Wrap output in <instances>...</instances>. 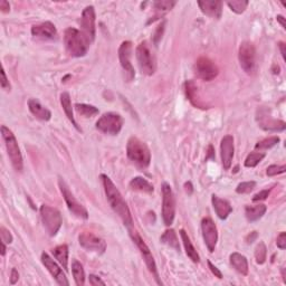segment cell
Masks as SVG:
<instances>
[{
    "label": "cell",
    "instance_id": "1",
    "mask_svg": "<svg viewBox=\"0 0 286 286\" xmlns=\"http://www.w3.org/2000/svg\"><path fill=\"white\" fill-rule=\"evenodd\" d=\"M101 179L110 206L112 207L115 214L119 215V217L122 219L124 225L130 228V227L133 225V219H132L130 209L127 207L126 200L123 199L119 189L116 188L114 183H113V181L108 177V175H101Z\"/></svg>",
    "mask_w": 286,
    "mask_h": 286
},
{
    "label": "cell",
    "instance_id": "2",
    "mask_svg": "<svg viewBox=\"0 0 286 286\" xmlns=\"http://www.w3.org/2000/svg\"><path fill=\"white\" fill-rule=\"evenodd\" d=\"M64 45L69 56L83 57L87 54L91 44L82 32L71 27L64 32Z\"/></svg>",
    "mask_w": 286,
    "mask_h": 286
},
{
    "label": "cell",
    "instance_id": "3",
    "mask_svg": "<svg viewBox=\"0 0 286 286\" xmlns=\"http://www.w3.org/2000/svg\"><path fill=\"white\" fill-rule=\"evenodd\" d=\"M127 156L135 166L145 169L151 162V152L140 139L131 137L127 144Z\"/></svg>",
    "mask_w": 286,
    "mask_h": 286
},
{
    "label": "cell",
    "instance_id": "4",
    "mask_svg": "<svg viewBox=\"0 0 286 286\" xmlns=\"http://www.w3.org/2000/svg\"><path fill=\"white\" fill-rule=\"evenodd\" d=\"M1 135L3 141H5L7 153H8V157L14 169L17 172H21L24 169V160L16 137L14 135L12 130H9L5 126L1 127Z\"/></svg>",
    "mask_w": 286,
    "mask_h": 286
},
{
    "label": "cell",
    "instance_id": "5",
    "mask_svg": "<svg viewBox=\"0 0 286 286\" xmlns=\"http://www.w3.org/2000/svg\"><path fill=\"white\" fill-rule=\"evenodd\" d=\"M39 211L44 228L48 233L49 236H56L62 227V222H63L61 212L56 208L50 207L48 205H43Z\"/></svg>",
    "mask_w": 286,
    "mask_h": 286
},
{
    "label": "cell",
    "instance_id": "6",
    "mask_svg": "<svg viewBox=\"0 0 286 286\" xmlns=\"http://www.w3.org/2000/svg\"><path fill=\"white\" fill-rule=\"evenodd\" d=\"M135 56H137L139 68L142 74L146 76H151L156 72V60L153 53L150 49L149 44L143 42L139 44L135 49Z\"/></svg>",
    "mask_w": 286,
    "mask_h": 286
},
{
    "label": "cell",
    "instance_id": "7",
    "mask_svg": "<svg viewBox=\"0 0 286 286\" xmlns=\"http://www.w3.org/2000/svg\"><path fill=\"white\" fill-rule=\"evenodd\" d=\"M124 120L117 113H104L96 122V129L102 133L109 135H117L122 130Z\"/></svg>",
    "mask_w": 286,
    "mask_h": 286
},
{
    "label": "cell",
    "instance_id": "8",
    "mask_svg": "<svg viewBox=\"0 0 286 286\" xmlns=\"http://www.w3.org/2000/svg\"><path fill=\"white\" fill-rule=\"evenodd\" d=\"M130 232V236L132 238V240L134 241V244L137 245L139 251H140L141 255L143 259H144V263L146 267H148L150 273H151L153 275V277H155V280L157 281V283L161 285L162 283H161L160 278H159V273H158V269H157V264H156V260H155V257H153L152 253L151 251H150V248L148 247V245H146L144 241H143V239L141 238L140 235H139L135 230H129Z\"/></svg>",
    "mask_w": 286,
    "mask_h": 286
},
{
    "label": "cell",
    "instance_id": "9",
    "mask_svg": "<svg viewBox=\"0 0 286 286\" xmlns=\"http://www.w3.org/2000/svg\"><path fill=\"white\" fill-rule=\"evenodd\" d=\"M238 60L240 67L248 75L254 74L256 69V49L251 42H243L238 50Z\"/></svg>",
    "mask_w": 286,
    "mask_h": 286
},
{
    "label": "cell",
    "instance_id": "10",
    "mask_svg": "<svg viewBox=\"0 0 286 286\" xmlns=\"http://www.w3.org/2000/svg\"><path fill=\"white\" fill-rule=\"evenodd\" d=\"M58 185H60L61 192L62 195H63L66 205H67L68 210L78 218H80V219L89 218V212H87L86 208L84 207L82 204L79 203L78 199H76L71 190H69L68 186L66 185V182L62 178H60V180H58Z\"/></svg>",
    "mask_w": 286,
    "mask_h": 286
},
{
    "label": "cell",
    "instance_id": "11",
    "mask_svg": "<svg viewBox=\"0 0 286 286\" xmlns=\"http://www.w3.org/2000/svg\"><path fill=\"white\" fill-rule=\"evenodd\" d=\"M162 219L166 226H171L175 216V199L170 185L162 183Z\"/></svg>",
    "mask_w": 286,
    "mask_h": 286
},
{
    "label": "cell",
    "instance_id": "12",
    "mask_svg": "<svg viewBox=\"0 0 286 286\" xmlns=\"http://www.w3.org/2000/svg\"><path fill=\"white\" fill-rule=\"evenodd\" d=\"M195 73L198 79L210 82L218 75V67L214 62L207 57L198 58L195 64Z\"/></svg>",
    "mask_w": 286,
    "mask_h": 286
},
{
    "label": "cell",
    "instance_id": "13",
    "mask_svg": "<svg viewBox=\"0 0 286 286\" xmlns=\"http://www.w3.org/2000/svg\"><path fill=\"white\" fill-rule=\"evenodd\" d=\"M79 245L89 252H94L96 254H103L106 251V243L103 238L96 236L91 232H83L79 236Z\"/></svg>",
    "mask_w": 286,
    "mask_h": 286
},
{
    "label": "cell",
    "instance_id": "14",
    "mask_svg": "<svg viewBox=\"0 0 286 286\" xmlns=\"http://www.w3.org/2000/svg\"><path fill=\"white\" fill-rule=\"evenodd\" d=\"M131 53H132V43L129 40H126L120 45L119 48V60L120 64L122 66L126 79L127 82H131L135 78V72L133 66L131 63Z\"/></svg>",
    "mask_w": 286,
    "mask_h": 286
},
{
    "label": "cell",
    "instance_id": "15",
    "mask_svg": "<svg viewBox=\"0 0 286 286\" xmlns=\"http://www.w3.org/2000/svg\"><path fill=\"white\" fill-rule=\"evenodd\" d=\"M80 26H82V32L89 40L90 44L95 39V10L93 6H87L82 13L80 18Z\"/></svg>",
    "mask_w": 286,
    "mask_h": 286
},
{
    "label": "cell",
    "instance_id": "16",
    "mask_svg": "<svg viewBox=\"0 0 286 286\" xmlns=\"http://www.w3.org/2000/svg\"><path fill=\"white\" fill-rule=\"evenodd\" d=\"M201 230H203V237L208 251L214 253L218 241V230L214 221L208 217L204 218L201 221Z\"/></svg>",
    "mask_w": 286,
    "mask_h": 286
},
{
    "label": "cell",
    "instance_id": "17",
    "mask_svg": "<svg viewBox=\"0 0 286 286\" xmlns=\"http://www.w3.org/2000/svg\"><path fill=\"white\" fill-rule=\"evenodd\" d=\"M42 263L44 266L46 267L47 270L50 273V275L54 277V280L56 281L58 285L62 286H68L69 282L67 281V277L64 274L63 270L61 269V266L55 262V260L47 254V253H43L42 254Z\"/></svg>",
    "mask_w": 286,
    "mask_h": 286
},
{
    "label": "cell",
    "instance_id": "18",
    "mask_svg": "<svg viewBox=\"0 0 286 286\" xmlns=\"http://www.w3.org/2000/svg\"><path fill=\"white\" fill-rule=\"evenodd\" d=\"M234 138L232 135H225L221 142V158L222 163L225 170H229L233 163L234 158Z\"/></svg>",
    "mask_w": 286,
    "mask_h": 286
},
{
    "label": "cell",
    "instance_id": "19",
    "mask_svg": "<svg viewBox=\"0 0 286 286\" xmlns=\"http://www.w3.org/2000/svg\"><path fill=\"white\" fill-rule=\"evenodd\" d=\"M32 34L36 38L48 40L56 38L57 31L53 23H50V21H45V23L34 25V26L32 27Z\"/></svg>",
    "mask_w": 286,
    "mask_h": 286
},
{
    "label": "cell",
    "instance_id": "20",
    "mask_svg": "<svg viewBox=\"0 0 286 286\" xmlns=\"http://www.w3.org/2000/svg\"><path fill=\"white\" fill-rule=\"evenodd\" d=\"M198 6L201 12H203L206 16H209L211 18H221L222 12V1H216V0H210V1H198Z\"/></svg>",
    "mask_w": 286,
    "mask_h": 286
},
{
    "label": "cell",
    "instance_id": "21",
    "mask_svg": "<svg viewBox=\"0 0 286 286\" xmlns=\"http://www.w3.org/2000/svg\"><path fill=\"white\" fill-rule=\"evenodd\" d=\"M211 203L212 206H214L216 214H217L218 217L222 219V221H225V219H227V217L232 214L233 207L232 205L229 204L228 200L222 199V198H219L218 196L212 195Z\"/></svg>",
    "mask_w": 286,
    "mask_h": 286
},
{
    "label": "cell",
    "instance_id": "22",
    "mask_svg": "<svg viewBox=\"0 0 286 286\" xmlns=\"http://www.w3.org/2000/svg\"><path fill=\"white\" fill-rule=\"evenodd\" d=\"M28 109L32 115L36 119L42 120V121H49L52 117V112L45 106L40 104V102L36 100V98H31L28 101Z\"/></svg>",
    "mask_w": 286,
    "mask_h": 286
},
{
    "label": "cell",
    "instance_id": "23",
    "mask_svg": "<svg viewBox=\"0 0 286 286\" xmlns=\"http://www.w3.org/2000/svg\"><path fill=\"white\" fill-rule=\"evenodd\" d=\"M258 124L262 129L266 131H284L285 130V122L281 120H274L270 119V117H267L260 113L259 119H258Z\"/></svg>",
    "mask_w": 286,
    "mask_h": 286
},
{
    "label": "cell",
    "instance_id": "24",
    "mask_svg": "<svg viewBox=\"0 0 286 286\" xmlns=\"http://www.w3.org/2000/svg\"><path fill=\"white\" fill-rule=\"evenodd\" d=\"M229 259H230V264H232L234 269L236 270L239 274L246 276V275L248 274L247 258L245 257L244 255L239 254V253H233V254L230 255Z\"/></svg>",
    "mask_w": 286,
    "mask_h": 286
},
{
    "label": "cell",
    "instance_id": "25",
    "mask_svg": "<svg viewBox=\"0 0 286 286\" xmlns=\"http://www.w3.org/2000/svg\"><path fill=\"white\" fill-rule=\"evenodd\" d=\"M185 93H186L187 98H188L190 103H191L193 106L204 109L199 97H198V87L193 80H187V82L185 83Z\"/></svg>",
    "mask_w": 286,
    "mask_h": 286
},
{
    "label": "cell",
    "instance_id": "26",
    "mask_svg": "<svg viewBox=\"0 0 286 286\" xmlns=\"http://www.w3.org/2000/svg\"><path fill=\"white\" fill-rule=\"evenodd\" d=\"M266 210L267 207L263 204L255 205V206H246V208H245V215H246L248 222H254L259 221L265 215Z\"/></svg>",
    "mask_w": 286,
    "mask_h": 286
},
{
    "label": "cell",
    "instance_id": "27",
    "mask_svg": "<svg viewBox=\"0 0 286 286\" xmlns=\"http://www.w3.org/2000/svg\"><path fill=\"white\" fill-rule=\"evenodd\" d=\"M180 236H181V240L183 243V246H185L186 253H187V255H188V257L191 259L193 263H199L200 262V256L197 253L196 248L193 247V245L191 244V240H190L188 234H187L183 229H181L180 230Z\"/></svg>",
    "mask_w": 286,
    "mask_h": 286
},
{
    "label": "cell",
    "instance_id": "28",
    "mask_svg": "<svg viewBox=\"0 0 286 286\" xmlns=\"http://www.w3.org/2000/svg\"><path fill=\"white\" fill-rule=\"evenodd\" d=\"M61 104H62V108H63L64 112L66 116H67V119L71 121L73 126H74L76 129L79 131H80V129L78 126V123H76V121L74 119V114H73V108H72V102H71V96H69V94L67 92H64V93L61 94Z\"/></svg>",
    "mask_w": 286,
    "mask_h": 286
},
{
    "label": "cell",
    "instance_id": "29",
    "mask_svg": "<svg viewBox=\"0 0 286 286\" xmlns=\"http://www.w3.org/2000/svg\"><path fill=\"white\" fill-rule=\"evenodd\" d=\"M130 188L132 190H135V191H141V192H145V193H152L153 190V186L150 183L148 180H145L144 178L142 177H135L132 179L129 183Z\"/></svg>",
    "mask_w": 286,
    "mask_h": 286
},
{
    "label": "cell",
    "instance_id": "30",
    "mask_svg": "<svg viewBox=\"0 0 286 286\" xmlns=\"http://www.w3.org/2000/svg\"><path fill=\"white\" fill-rule=\"evenodd\" d=\"M52 254L65 270H68V247L67 245H60L52 251Z\"/></svg>",
    "mask_w": 286,
    "mask_h": 286
},
{
    "label": "cell",
    "instance_id": "31",
    "mask_svg": "<svg viewBox=\"0 0 286 286\" xmlns=\"http://www.w3.org/2000/svg\"><path fill=\"white\" fill-rule=\"evenodd\" d=\"M160 240L162 241L164 245H167V246L175 249L177 252H180V245H179L178 236L174 229H167L166 232L163 233L162 236H161Z\"/></svg>",
    "mask_w": 286,
    "mask_h": 286
},
{
    "label": "cell",
    "instance_id": "32",
    "mask_svg": "<svg viewBox=\"0 0 286 286\" xmlns=\"http://www.w3.org/2000/svg\"><path fill=\"white\" fill-rule=\"evenodd\" d=\"M72 273L76 285L83 286L85 284V272H84L83 265L76 259L73 260L72 263Z\"/></svg>",
    "mask_w": 286,
    "mask_h": 286
},
{
    "label": "cell",
    "instance_id": "33",
    "mask_svg": "<svg viewBox=\"0 0 286 286\" xmlns=\"http://www.w3.org/2000/svg\"><path fill=\"white\" fill-rule=\"evenodd\" d=\"M75 110L79 114H80L84 117H92V116L98 114V109L95 108V106H93V105H90V104L78 103V104H75Z\"/></svg>",
    "mask_w": 286,
    "mask_h": 286
},
{
    "label": "cell",
    "instance_id": "34",
    "mask_svg": "<svg viewBox=\"0 0 286 286\" xmlns=\"http://www.w3.org/2000/svg\"><path fill=\"white\" fill-rule=\"evenodd\" d=\"M264 158H265V153L257 152V151L251 152L247 156L246 160H245V167L254 168V167L257 166V164L264 159Z\"/></svg>",
    "mask_w": 286,
    "mask_h": 286
},
{
    "label": "cell",
    "instance_id": "35",
    "mask_svg": "<svg viewBox=\"0 0 286 286\" xmlns=\"http://www.w3.org/2000/svg\"><path fill=\"white\" fill-rule=\"evenodd\" d=\"M281 141V139L278 137H270L267 139H264V140L259 141L256 143L255 149L256 150H269L270 148H273L276 144H278V142Z\"/></svg>",
    "mask_w": 286,
    "mask_h": 286
},
{
    "label": "cell",
    "instance_id": "36",
    "mask_svg": "<svg viewBox=\"0 0 286 286\" xmlns=\"http://www.w3.org/2000/svg\"><path fill=\"white\" fill-rule=\"evenodd\" d=\"M255 258H256V263L257 264H264L266 262L267 258V248L266 245L263 243V241H259L257 246H256L255 249Z\"/></svg>",
    "mask_w": 286,
    "mask_h": 286
},
{
    "label": "cell",
    "instance_id": "37",
    "mask_svg": "<svg viewBox=\"0 0 286 286\" xmlns=\"http://www.w3.org/2000/svg\"><path fill=\"white\" fill-rule=\"evenodd\" d=\"M175 5V1H169V0H161V1L153 2V7H155L157 12L161 13V15H164L174 8Z\"/></svg>",
    "mask_w": 286,
    "mask_h": 286
},
{
    "label": "cell",
    "instance_id": "38",
    "mask_svg": "<svg viewBox=\"0 0 286 286\" xmlns=\"http://www.w3.org/2000/svg\"><path fill=\"white\" fill-rule=\"evenodd\" d=\"M227 6L236 14H243L248 6L247 0H233L227 2Z\"/></svg>",
    "mask_w": 286,
    "mask_h": 286
},
{
    "label": "cell",
    "instance_id": "39",
    "mask_svg": "<svg viewBox=\"0 0 286 286\" xmlns=\"http://www.w3.org/2000/svg\"><path fill=\"white\" fill-rule=\"evenodd\" d=\"M256 187V182L255 181H246V182H241L239 185L237 186L236 188V192L239 193V195H243V193H249Z\"/></svg>",
    "mask_w": 286,
    "mask_h": 286
},
{
    "label": "cell",
    "instance_id": "40",
    "mask_svg": "<svg viewBox=\"0 0 286 286\" xmlns=\"http://www.w3.org/2000/svg\"><path fill=\"white\" fill-rule=\"evenodd\" d=\"M285 170H286L285 166H277V164H272V166H270L269 168H267L266 174H267V175H269V177H273V175L284 174Z\"/></svg>",
    "mask_w": 286,
    "mask_h": 286
},
{
    "label": "cell",
    "instance_id": "41",
    "mask_svg": "<svg viewBox=\"0 0 286 286\" xmlns=\"http://www.w3.org/2000/svg\"><path fill=\"white\" fill-rule=\"evenodd\" d=\"M0 234H1V240L6 244H12L13 243V235L10 234L8 229H6L5 227L0 228Z\"/></svg>",
    "mask_w": 286,
    "mask_h": 286
},
{
    "label": "cell",
    "instance_id": "42",
    "mask_svg": "<svg viewBox=\"0 0 286 286\" xmlns=\"http://www.w3.org/2000/svg\"><path fill=\"white\" fill-rule=\"evenodd\" d=\"M270 189L262 190V191L257 192L254 197H253V201H254V203H257V201H260V200H266L267 197L270 196Z\"/></svg>",
    "mask_w": 286,
    "mask_h": 286
},
{
    "label": "cell",
    "instance_id": "43",
    "mask_svg": "<svg viewBox=\"0 0 286 286\" xmlns=\"http://www.w3.org/2000/svg\"><path fill=\"white\" fill-rule=\"evenodd\" d=\"M0 85H1L2 89L6 90V91H10V89H12V86H10L9 80H8V79H7V76H6L5 69H3V68H2V71H1V80H0Z\"/></svg>",
    "mask_w": 286,
    "mask_h": 286
},
{
    "label": "cell",
    "instance_id": "44",
    "mask_svg": "<svg viewBox=\"0 0 286 286\" xmlns=\"http://www.w3.org/2000/svg\"><path fill=\"white\" fill-rule=\"evenodd\" d=\"M277 247L281 249H285L286 248V233H281L277 236V240H276Z\"/></svg>",
    "mask_w": 286,
    "mask_h": 286
},
{
    "label": "cell",
    "instance_id": "45",
    "mask_svg": "<svg viewBox=\"0 0 286 286\" xmlns=\"http://www.w3.org/2000/svg\"><path fill=\"white\" fill-rule=\"evenodd\" d=\"M89 281H90V284L93 285V286H98V285H105V283L103 281L101 280L100 277L96 276V275H93L91 274L90 277H89Z\"/></svg>",
    "mask_w": 286,
    "mask_h": 286
},
{
    "label": "cell",
    "instance_id": "46",
    "mask_svg": "<svg viewBox=\"0 0 286 286\" xmlns=\"http://www.w3.org/2000/svg\"><path fill=\"white\" fill-rule=\"evenodd\" d=\"M208 266H209V269H210V270H211V273L215 275V277H217V278H219V280H222V272L221 270H219L217 267H216L214 264H212L210 260H208Z\"/></svg>",
    "mask_w": 286,
    "mask_h": 286
},
{
    "label": "cell",
    "instance_id": "47",
    "mask_svg": "<svg viewBox=\"0 0 286 286\" xmlns=\"http://www.w3.org/2000/svg\"><path fill=\"white\" fill-rule=\"evenodd\" d=\"M163 31H164V23L161 24L160 26L157 28V32H156V34H155V44H156V45L158 44V42H159V40L161 39V37H162Z\"/></svg>",
    "mask_w": 286,
    "mask_h": 286
},
{
    "label": "cell",
    "instance_id": "48",
    "mask_svg": "<svg viewBox=\"0 0 286 286\" xmlns=\"http://www.w3.org/2000/svg\"><path fill=\"white\" fill-rule=\"evenodd\" d=\"M18 278H19V274H18L16 269L12 270V275H10V283L12 284H16Z\"/></svg>",
    "mask_w": 286,
    "mask_h": 286
},
{
    "label": "cell",
    "instance_id": "49",
    "mask_svg": "<svg viewBox=\"0 0 286 286\" xmlns=\"http://www.w3.org/2000/svg\"><path fill=\"white\" fill-rule=\"evenodd\" d=\"M0 9H1L2 13H9V10H10L9 2L6 1V0H2V1H0Z\"/></svg>",
    "mask_w": 286,
    "mask_h": 286
},
{
    "label": "cell",
    "instance_id": "50",
    "mask_svg": "<svg viewBox=\"0 0 286 286\" xmlns=\"http://www.w3.org/2000/svg\"><path fill=\"white\" fill-rule=\"evenodd\" d=\"M185 190H186V192L188 193V195H191V193L193 192V187H192V183L190 182V181L186 182V183H185Z\"/></svg>",
    "mask_w": 286,
    "mask_h": 286
},
{
    "label": "cell",
    "instance_id": "51",
    "mask_svg": "<svg viewBox=\"0 0 286 286\" xmlns=\"http://www.w3.org/2000/svg\"><path fill=\"white\" fill-rule=\"evenodd\" d=\"M278 47H280V49H281L282 57H283V60L285 61V58H286V56H285V54H286V52H285V44L283 42L278 43Z\"/></svg>",
    "mask_w": 286,
    "mask_h": 286
},
{
    "label": "cell",
    "instance_id": "52",
    "mask_svg": "<svg viewBox=\"0 0 286 286\" xmlns=\"http://www.w3.org/2000/svg\"><path fill=\"white\" fill-rule=\"evenodd\" d=\"M251 234H252V236H251V235H249V236L247 237V239H246L248 244L253 243V241H254L256 239V238H257V233H256V232H253Z\"/></svg>",
    "mask_w": 286,
    "mask_h": 286
},
{
    "label": "cell",
    "instance_id": "53",
    "mask_svg": "<svg viewBox=\"0 0 286 286\" xmlns=\"http://www.w3.org/2000/svg\"><path fill=\"white\" fill-rule=\"evenodd\" d=\"M276 19H277L278 23L281 24V26L285 29V28H286V27H285V18H284L283 16H281V15H278V16L276 17Z\"/></svg>",
    "mask_w": 286,
    "mask_h": 286
},
{
    "label": "cell",
    "instance_id": "54",
    "mask_svg": "<svg viewBox=\"0 0 286 286\" xmlns=\"http://www.w3.org/2000/svg\"><path fill=\"white\" fill-rule=\"evenodd\" d=\"M6 243H3V241L1 240V256H5L6 254Z\"/></svg>",
    "mask_w": 286,
    "mask_h": 286
}]
</instances>
